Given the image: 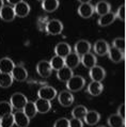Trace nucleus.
I'll return each mask as SVG.
<instances>
[{
    "label": "nucleus",
    "instance_id": "79ce46f5",
    "mask_svg": "<svg viewBox=\"0 0 126 127\" xmlns=\"http://www.w3.org/2000/svg\"><path fill=\"white\" fill-rule=\"evenodd\" d=\"M4 5V3H3V0H0V10H1V8Z\"/></svg>",
    "mask_w": 126,
    "mask_h": 127
},
{
    "label": "nucleus",
    "instance_id": "bb28decb",
    "mask_svg": "<svg viewBox=\"0 0 126 127\" xmlns=\"http://www.w3.org/2000/svg\"><path fill=\"white\" fill-rule=\"evenodd\" d=\"M59 0H44L42 2V9L47 13H52L59 8Z\"/></svg>",
    "mask_w": 126,
    "mask_h": 127
},
{
    "label": "nucleus",
    "instance_id": "b1692460",
    "mask_svg": "<svg viewBox=\"0 0 126 127\" xmlns=\"http://www.w3.org/2000/svg\"><path fill=\"white\" fill-rule=\"evenodd\" d=\"M107 55L109 56V59L113 63H120L121 61H123L125 58V52H122L121 50H119V49L114 48V47H110Z\"/></svg>",
    "mask_w": 126,
    "mask_h": 127
},
{
    "label": "nucleus",
    "instance_id": "f704fd0d",
    "mask_svg": "<svg viewBox=\"0 0 126 127\" xmlns=\"http://www.w3.org/2000/svg\"><path fill=\"white\" fill-rule=\"evenodd\" d=\"M48 20H49V18H48L47 16H40V17H38V18H37V22H36V27H37V29L40 30V31H45Z\"/></svg>",
    "mask_w": 126,
    "mask_h": 127
},
{
    "label": "nucleus",
    "instance_id": "dca6fc26",
    "mask_svg": "<svg viewBox=\"0 0 126 127\" xmlns=\"http://www.w3.org/2000/svg\"><path fill=\"white\" fill-rule=\"evenodd\" d=\"M72 52V47L69 46V44H67L66 42H60L56 45L55 47V54L56 56H59L61 58H65L67 55H69Z\"/></svg>",
    "mask_w": 126,
    "mask_h": 127
},
{
    "label": "nucleus",
    "instance_id": "2f4dec72",
    "mask_svg": "<svg viewBox=\"0 0 126 127\" xmlns=\"http://www.w3.org/2000/svg\"><path fill=\"white\" fill-rule=\"evenodd\" d=\"M49 64L52 69L59 70L64 66V58H61V57H59V56H54V57L50 59Z\"/></svg>",
    "mask_w": 126,
    "mask_h": 127
},
{
    "label": "nucleus",
    "instance_id": "c03bdc74",
    "mask_svg": "<svg viewBox=\"0 0 126 127\" xmlns=\"http://www.w3.org/2000/svg\"><path fill=\"white\" fill-rule=\"evenodd\" d=\"M97 127H106V126H97Z\"/></svg>",
    "mask_w": 126,
    "mask_h": 127
},
{
    "label": "nucleus",
    "instance_id": "a211bd4d",
    "mask_svg": "<svg viewBox=\"0 0 126 127\" xmlns=\"http://www.w3.org/2000/svg\"><path fill=\"white\" fill-rule=\"evenodd\" d=\"M34 105H35L37 113H42V114L47 113L51 109V103L49 100L43 99V98H37V99L34 101Z\"/></svg>",
    "mask_w": 126,
    "mask_h": 127
},
{
    "label": "nucleus",
    "instance_id": "6e6552de",
    "mask_svg": "<svg viewBox=\"0 0 126 127\" xmlns=\"http://www.w3.org/2000/svg\"><path fill=\"white\" fill-rule=\"evenodd\" d=\"M13 9H14V12H15V15L20 17V18L27 17L31 11L29 3L26 2V1H22V2L17 3V4H15L13 6Z\"/></svg>",
    "mask_w": 126,
    "mask_h": 127
},
{
    "label": "nucleus",
    "instance_id": "a878e982",
    "mask_svg": "<svg viewBox=\"0 0 126 127\" xmlns=\"http://www.w3.org/2000/svg\"><path fill=\"white\" fill-rule=\"evenodd\" d=\"M107 124L109 127H124L125 120L118 114H111L107 120Z\"/></svg>",
    "mask_w": 126,
    "mask_h": 127
},
{
    "label": "nucleus",
    "instance_id": "72a5a7b5",
    "mask_svg": "<svg viewBox=\"0 0 126 127\" xmlns=\"http://www.w3.org/2000/svg\"><path fill=\"white\" fill-rule=\"evenodd\" d=\"M112 47L119 49L122 52H125V38L124 37H117L112 42Z\"/></svg>",
    "mask_w": 126,
    "mask_h": 127
},
{
    "label": "nucleus",
    "instance_id": "cd10ccee",
    "mask_svg": "<svg viewBox=\"0 0 126 127\" xmlns=\"http://www.w3.org/2000/svg\"><path fill=\"white\" fill-rule=\"evenodd\" d=\"M23 111H24V113H25L30 120L33 119L34 116L36 115V113H37L36 108H35V105H34V101L28 100L27 103H26V105H25V107L23 108Z\"/></svg>",
    "mask_w": 126,
    "mask_h": 127
},
{
    "label": "nucleus",
    "instance_id": "4468645a",
    "mask_svg": "<svg viewBox=\"0 0 126 127\" xmlns=\"http://www.w3.org/2000/svg\"><path fill=\"white\" fill-rule=\"evenodd\" d=\"M77 12H78V15L82 18H90L94 14V5H92L91 3H81L78 6Z\"/></svg>",
    "mask_w": 126,
    "mask_h": 127
},
{
    "label": "nucleus",
    "instance_id": "473e14b6",
    "mask_svg": "<svg viewBox=\"0 0 126 127\" xmlns=\"http://www.w3.org/2000/svg\"><path fill=\"white\" fill-rule=\"evenodd\" d=\"M14 125V116L13 113L3 116L0 119V127H13Z\"/></svg>",
    "mask_w": 126,
    "mask_h": 127
},
{
    "label": "nucleus",
    "instance_id": "5701e85b",
    "mask_svg": "<svg viewBox=\"0 0 126 127\" xmlns=\"http://www.w3.org/2000/svg\"><path fill=\"white\" fill-rule=\"evenodd\" d=\"M115 19H117L115 13L109 12L107 14H104V15L99 16L98 20H97V24H98V26H100V27H108V26H110L112 23H114Z\"/></svg>",
    "mask_w": 126,
    "mask_h": 127
},
{
    "label": "nucleus",
    "instance_id": "6ab92c4d",
    "mask_svg": "<svg viewBox=\"0 0 126 127\" xmlns=\"http://www.w3.org/2000/svg\"><path fill=\"white\" fill-rule=\"evenodd\" d=\"M80 63H82L86 68H89V69L92 68L97 63L96 56L94 54H92V52H88V54L81 56V58H80Z\"/></svg>",
    "mask_w": 126,
    "mask_h": 127
},
{
    "label": "nucleus",
    "instance_id": "ddd939ff",
    "mask_svg": "<svg viewBox=\"0 0 126 127\" xmlns=\"http://www.w3.org/2000/svg\"><path fill=\"white\" fill-rule=\"evenodd\" d=\"M58 101L62 107H69L74 103V95L69 91H62L58 95Z\"/></svg>",
    "mask_w": 126,
    "mask_h": 127
},
{
    "label": "nucleus",
    "instance_id": "a19ab883",
    "mask_svg": "<svg viewBox=\"0 0 126 127\" xmlns=\"http://www.w3.org/2000/svg\"><path fill=\"white\" fill-rule=\"evenodd\" d=\"M80 3H90L91 0H78Z\"/></svg>",
    "mask_w": 126,
    "mask_h": 127
},
{
    "label": "nucleus",
    "instance_id": "0eeeda50",
    "mask_svg": "<svg viewBox=\"0 0 126 127\" xmlns=\"http://www.w3.org/2000/svg\"><path fill=\"white\" fill-rule=\"evenodd\" d=\"M15 12H14V9L12 5L10 4H4L0 10V18H1L3 22H6V23H10V22H13L15 19Z\"/></svg>",
    "mask_w": 126,
    "mask_h": 127
},
{
    "label": "nucleus",
    "instance_id": "2eb2a0df",
    "mask_svg": "<svg viewBox=\"0 0 126 127\" xmlns=\"http://www.w3.org/2000/svg\"><path fill=\"white\" fill-rule=\"evenodd\" d=\"M79 64H80V56L75 54V52H71L64 58V66L71 69L78 67Z\"/></svg>",
    "mask_w": 126,
    "mask_h": 127
},
{
    "label": "nucleus",
    "instance_id": "f8f14e48",
    "mask_svg": "<svg viewBox=\"0 0 126 127\" xmlns=\"http://www.w3.org/2000/svg\"><path fill=\"white\" fill-rule=\"evenodd\" d=\"M91 48H92V46H91L90 42H88L87 40H80L75 43L74 50H75V54H77L78 56H83L90 52Z\"/></svg>",
    "mask_w": 126,
    "mask_h": 127
},
{
    "label": "nucleus",
    "instance_id": "423d86ee",
    "mask_svg": "<svg viewBox=\"0 0 126 127\" xmlns=\"http://www.w3.org/2000/svg\"><path fill=\"white\" fill-rule=\"evenodd\" d=\"M11 75H12L14 80L19 81V82H23V81L27 80V78H28V70L25 68V66L24 65L18 64V65L14 66Z\"/></svg>",
    "mask_w": 126,
    "mask_h": 127
},
{
    "label": "nucleus",
    "instance_id": "ea45409f",
    "mask_svg": "<svg viewBox=\"0 0 126 127\" xmlns=\"http://www.w3.org/2000/svg\"><path fill=\"white\" fill-rule=\"evenodd\" d=\"M6 1H8V3L10 5H15V4H17V3L24 1V0H6Z\"/></svg>",
    "mask_w": 126,
    "mask_h": 127
},
{
    "label": "nucleus",
    "instance_id": "9d476101",
    "mask_svg": "<svg viewBox=\"0 0 126 127\" xmlns=\"http://www.w3.org/2000/svg\"><path fill=\"white\" fill-rule=\"evenodd\" d=\"M89 76H90V78L92 79V81L101 82V81L105 79V77H106V70L101 67V66L95 65V66H93L92 68H90Z\"/></svg>",
    "mask_w": 126,
    "mask_h": 127
},
{
    "label": "nucleus",
    "instance_id": "7c9ffc66",
    "mask_svg": "<svg viewBox=\"0 0 126 127\" xmlns=\"http://www.w3.org/2000/svg\"><path fill=\"white\" fill-rule=\"evenodd\" d=\"M87 111H88V109H87L83 105H78L72 110V116L75 118V119L82 120L83 118H85Z\"/></svg>",
    "mask_w": 126,
    "mask_h": 127
},
{
    "label": "nucleus",
    "instance_id": "20e7f679",
    "mask_svg": "<svg viewBox=\"0 0 126 127\" xmlns=\"http://www.w3.org/2000/svg\"><path fill=\"white\" fill-rule=\"evenodd\" d=\"M27 101L28 99H27L26 95L23 93H19V92L12 94L11 98H10V103H11L12 107L15 108L16 110H23V108L25 107Z\"/></svg>",
    "mask_w": 126,
    "mask_h": 127
},
{
    "label": "nucleus",
    "instance_id": "58836bf2",
    "mask_svg": "<svg viewBox=\"0 0 126 127\" xmlns=\"http://www.w3.org/2000/svg\"><path fill=\"white\" fill-rule=\"evenodd\" d=\"M118 115H120L121 118H123L125 120V104L123 103L122 105L119 106V108H118Z\"/></svg>",
    "mask_w": 126,
    "mask_h": 127
},
{
    "label": "nucleus",
    "instance_id": "393cba45",
    "mask_svg": "<svg viewBox=\"0 0 126 127\" xmlns=\"http://www.w3.org/2000/svg\"><path fill=\"white\" fill-rule=\"evenodd\" d=\"M73 76H74L73 69L66 67V66H63L62 68L57 70V78L60 81H62V82H66V81H68Z\"/></svg>",
    "mask_w": 126,
    "mask_h": 127
},
{
    "label": "nucleus",
    "instance_id": "9b49d317",
    "mask_svg": "<svg viewBox=\"0 0 126 127\" xmlns=\"http://www.w3.org/2000/svg\"><path fill=\"white\" fill-rule=\"evenodd\" d=\"M14 116V124L18 127H28L30 124V119L24 113L23 110H17L15 113H13Z\"/></svg>",
    "mask_w": 126,
    "mask_h": 127
},
{
    "label": "nucleus",
    "instance_id": "c756f323",
    "mask_svg": "<svg viewBox=\"0 0 126 127\" xmlns=\"http://www.w3.org/2000/svg\"><path fill=\"white\" fill-rule=\"evenodd\" d=\"M13 109L14 108L12 107V105L10 101H6V100L0 101V119L10 114V113H12Z\"/></svg>",
    "mask_w": 126,
    "mask_h": 127
},
{
    "label": "nucleus",
    "instance_id": "4c0bfd02",
    "mask_svg": "<svg viewBox=\"0 0 126 127\" xmlns=\"http://www.w3.org/2000/svg\"><path fill=\"white\" fill-rule=\"evenodd\" d=\"M54 127H68V119L60 118L55 122Z\"/></svg>",
    "mask_w": 126,
    "mask_h": 127
},
{
    "label": "nucleus",
    "instance_id": "39448f33",
    "mask_svg": "<svg viewBox=\"0 0 126 127\" xmlns=\"http://www.w3.org/2000/svg\"><path fill=\"white\" fill-rule=\"evenodd\" d=\"M36 73L40 75L42 78H48L52 74V68L49 64V61L42 60L36 64Z\"/></svg>",
    "mask_w": 126,
    "mask_h": 127
},
{
    "label": "nucleus",
    "instance_id": "4be33fe9",
    "mask_svg": "<svg viewBox=\"0 0 126 127\" xmlns=\"http://www.w3.org/2000/svg\"><path fill=\"white\" fill-rule=\"evenodd\" d=\"M15 66V63L10 58H2L0 59V73L11 74Z\"/></svg>",
    "mask_w": 126,
    "mask_h": 127
},
{
    "label": "nucleus",
    "instance_id": "412c9836",
    "mask_svg": "<svg viewBox=\"0 0 126 127\" xmlns=\"http://www.w3.org/2000/svg\"><path fill=\"white\" fill-rule=\"evenodd\" d=\"M109 12H111V4L108 1H106V0H100L94 6V13L98 14L99 16Z\"/></svg>",
    "mask_w": 126,
    "mask_h": 127
},
{
    "label": "nucleus",
    "instance_id": "c9c22d12",
    "mask_svg": "<svg viewBox=\"0 0 126 127\" xmlns=\"http://www.w3.org/2000/svg\"><path fill=\"white\" fill-rule=\"evenodd\" d=\"M115 17L119 19H121L122 22H124L125 20V5L124 4H121L119 6L118 11L115 12Z\"/></svg>",
    "mask_w": 126,
    "mask_h": 127
},
{
    "label": "nucleus",
    "instance_id": "7ed1b4c3",
    "mask_svg": "<svg viewBox=\"0 0 126 127\" xmlns=\"http://www.w3.org/2000/svg\"><path fill=\"white\" fill-rule=\"evenodd\" d=\"M37 96L38 98H43V99L51 101L57 96V90L54 87H50V86L41 87L37 91Z\"/></svg>",
    "mask_w": 126,
    "mask_h": 127
},
{
    "label": "nucleus",
    "instance_id": "aec40b11",
    "mask_svg": "<svg viewBox=\"0 0 126 127\" xmlns=\"http://www.w3.org/2000/svg\"><path fill=\"white\" fill-rule=\"evenodd\" d=\"M104 91V86L101 82L98 81H91L88 84V88H87V92L92 96H98L103 93Z\"/></svg>",
    "mask_w": 126,
    "mask_h": 127
},
{
    "label": "nucleus",
    "instance_id": "c85d7f7f",
    "mask_svg": "<svg viewBox=\"0 0 126 127\" xmlns=\"http://www.w3.org/2000/svg\"><path fill=\"white\" fill-rule=\"evenodd\" d=\"M13 77L11 74H4V73H0V88L3 89H8L13 84Z\"/></svg>",
    "mask_w": 126,
    "mask_h": 127
},
{
    "label": "nucleus",
    "instance_id": "f257e3e1",
    "mask_svg": "<svg viewBox=\"0 0 126 127\" xmlns=\"http://www.w3.org/2000/svg\"><path fill=\"white\" fill-rule=\"evenodd\" d=\"M86 86V79L80 75H74L68 81H66V89L69 92H78Z\"/></svg>",
    "mask_w": 126,
    "mask_h": 127
},
{
    "label": "nucleus",
    "instance_id": "e433bc0d",
    "mask_svg": "<svg viewBox=\"0 0 126 127\" xmlns=\"http://www.w3.org/2000/svg\"><path fill=\"white\" fill-rule=\"evenodd\" d=\"M68 127H83V122L82 120L72 118L68 120Z\"/></svg>",
    "mask_w": 126,
    "mask_h": 127
},
{
    "label": "nucleus",
    "instance_id": "f3484780",
    "mask_svg": "<svg viewBox=\"0 0 126 127\" xmlns=\"http://www.w3.org/2000/svg\"><path fill=\"white\" fill-rule=\"evenodd\" d=\"M82 120L87 125L93 126V125H96L97 123L100 121V114L95 110H90V111L88 110L85 115V118Z\"/></svg>",
    "mask_w": 126,
    "mask_h": 127
},
{
    "label": "nucleus",
    "instance_id": "37998d69",
    "mask_svg": "<svg viewBox=\"0 0 126 127\" xmlns=\"http://www.w3.org/2000/svg\"><path fill=\"white\" fill-rule=\"evenodd\" d=\"M37 1H40V2H43V1H44V0H37Z\"/></svg>",
    "mask_w": 126,
    "mask_h": 127
},
{
    "label": "nucleus",
    "instance_id": "1a4fd4ad",
    "mask_svg": "<svg viewBox=\"0 0 126 127\" xmlns=\"http://www.w3.org/2000/svg\"><path fill=\"white\" fill-rule=\"evenodd\" d=\"M109 44L107 43L106 41L104 40H98L96 41L93 45V50H94V55L96 56H100V57H104L108 54V50H109Z\"/></svg>",
    "mask_w": 126,
    "mask_h": 127
},
{
    "label": "nucleus",
    "instance_id": "f03ea898",
    "mask_svg": "<svg viewBox=\"0 0 126 127\" xmlns=\"http://www.w3.org/2000/svg\"><path fill=\"white\" fill-rule=\"evenodd\" d=\"M45 31L49 35H59L63 31V24L59 19H49Z\"/></svg>",
    "mask_w": 126,
    "mask_h": 127
}]
</instances>
